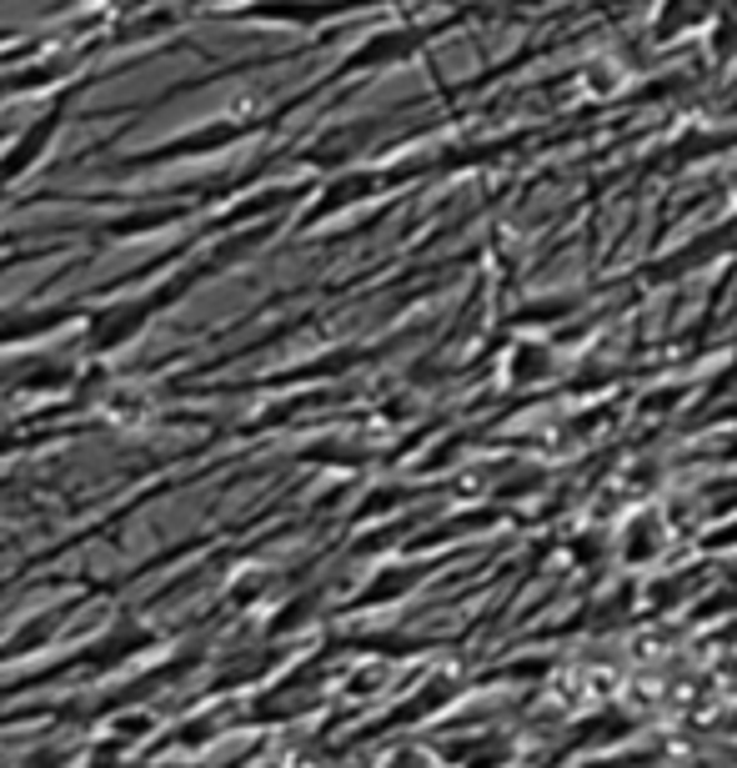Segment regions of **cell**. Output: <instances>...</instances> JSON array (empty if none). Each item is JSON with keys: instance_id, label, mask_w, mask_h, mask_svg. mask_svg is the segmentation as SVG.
Segmentation results:
<instances>
[{"instance_id": "cell-2", "label": "cell", "mask_w": 737, "mask_h": 768, "mask_svg": "<svg viewBox=\"0 0 737 768\" xmlns=\"http://www.w3.org/2000/svg\"><path fill=\"white\" fill-rule=\"evenodd\" d=\"M56 126H61V106L56 111H46L41 121L31 126V132H21V142L11 146V152L0 156V186L6 182H16V176L26 172V166H36L46 156V146H51V136H56Z\"/></svg>"}, {"instance_id": "cell-1", "label": "cell", "mask_w": 737, "mask_h": 768, "mask_svg": "<svg viewBox=\"0 0 737 768\" xmlns=\"http://www.w3.org/2000/svg\"><path fill=\"white\" fill-rule=\"evenodd\" d=\"M161 312V302H156V292L146 296V302H126V307H111V312H101L96 317V327H91V347L96 352H106V347H121V342H131L136 332H141L151 317Z\"/></svg>"}]
</instances>
